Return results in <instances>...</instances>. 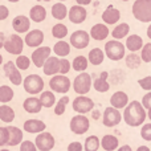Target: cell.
Wrapping results in <instances>:
<instances>
[{
  "label": "cell",
  "mask_w": 151,
  "mask_h": 151,
  "mask_svg": "<svg viewBox=\"0 0 151 151\" xmlns=\"http://www.w3.org/2000/svg\"><path fill=\"white\" fill-rule=\"evenodd\" d=\"M69 15V20L73 24H81L86 20V16H88V12L86 9L82 7V5H73V7L69 9L68 12Z\"/></svg>",
  "instance_id": "cell-16"
},
{
  "label": "cell",
  "mask_w": 151,
  "mask_h": 151,
  "mask_svg": "<svg viewBox=\"0 0 151 151\" xmlns=\"http://www.w3.org/2000/svg\"><path fill=\"white\" fill-rule=\"evenodd\" d=\"M0 151H11V150H8V149H3V150H0Z\"/></svg>",
  "instance_id": "cell-60"
},
{
  "label": "cell",
  "mask_w": 151,
  "mask_h": 151,
  "mask_svg": "<svg viewBox=\"0 0 151 151\" xmlns=\"http://www.w3.org/2000/svg\"><path fill=\"white\" fill-rule=\"evenodd\" d=\"M141 63H142L141 56L137 55L135 52H133L131 55H129L127 57H126V65H127L130 69H137V68H139Z\"/></svg>",
  "instance_id": "cell-38"
},
{
  "label": "cell",
  "mask_w": 151,
  "mask_h": 151,
  "mask_svg": "<svg viewBox=\"0 0 151 151\" xmlns=\"http://www.w3.org/2000/svg\"><path fill=\"white\" fill-rule=\"evenodd\" d=\"M110 104L114 109H122L126 107L129 104V97L125 91H115L110 98Z\"/></svg>",
  "instance_id": "cell-21"
},
{
  "label": "cell",
  "mask_w": 151,
  "mask_h": 151,
  "mask_svg": "<svg viewBox=\"0 0 151 151\" xmlns=\"http://www.w3.org/2000/svg\"><path fill=\"white\" fill-rule=\"evenodd\" d=\"M4 41H5V36L3 32H0V49L4 47Z\"/></svg>",
  "instance_id": "cell-51"
},
{
  "label": "cell",
  "mask_w": 151,
  "mask_h": 151,
  "mask_svg": "<svg viewBox=\"0 0 151 151\" xmlns=\"http://www.w3.org/2000/svg\"><path fill=\"white\" fill-rule=\"evenodd\" d=\"M137 151H151V150H150V147H147V146H141V147H138Z\"/></svg>",
  "instance_id": "cell-54"
},
{
  "label": "cell",
  "mask_w": 151,
  "mask_h": 151,
  "mask_svg": "<svg viewBox=\"0 0 151 151\" xmlns=\"http://www.w3.org/2000/svg\"><path fill=\"white\" fill-rule=\"evenodd\" d=\"M122 117H121V113L118 109H114V107H106L104 111V117H102V122L106 127H114L118 123L121 122Z\"/></svg>",
  "instance_id": "cell-10"
},
{
  "label": "cell",
  "mask_w": 151,
  "mask_h": 151,
  "mask_svg": "<svg viewBox=\"0 0 151 151\" xmlns=\"http://www.w3.org/2000/svg\"><path fill=\"white\" fill-rule=\"evenodd\" d=\"M72 68V64L69 63L66 58H61L60 60V73L61 74H66Z\"/></svg>",
  "instance_id": "cell-46"
},
{
  "label": "cell",
  "mask_w": 151,
  "mask_h": 151,
  "mask_svg": "<svg viewBox=\"0 0 151 151\" xmlns=\"http://www.w3.org/2000/svg\"><path fill=\"white\" fill-rule=\"evenodd\" d=\"M99 147V138L96 135H90L86 138L85 141V146H83V150L85 151H97Z\"/></svg>",
  "instance_id": "cell-37"
},
{
  "label": "cell",
  "mask_w": 151,
  "mask_h": 151,
  "mask_svg": "<svg viewBox=\"0 0 151 151\" xmlns=\"http://www.w3.org/2000/svg\"><path fill=\"white\" fill-rule=\"evenodd\" d=\"M143 40H142L141 36L138 35H131V36L127 37L126 40V48H127L130 52H138L139 49H142L143 47Z\"/></svg>",
  "instance_id": "cell-27"
},
{
  "label": "cell",
  "mask_w": 151,
  "mask_h": 151,
  "mask_svg": "<svg viewBox=\"0 0 151 151\" xmlns=\"http://www.w3.org/2000/svg\"><path fill=\"white\" fill-rule=\"evenodd\" d=\"M23 129L29 134H40L47 129V125L40 119H28L24 122Z\"/></svg>",
  "instance_id": "cell-18"
},
{
  "label": "cell",
  "mask_w": 151,
  "mask_h": 151,
  "mask_svg": "<svg viewBox=\"0 0 151 151\" xmlns=\"http://www.w3.org/2000/svg\"><path fill=\"white\" fill-rule=\"evenodd\" d=\"M55 138L50 133H47V131H42V133L37 134L36 139H35V145H36L37 150L40 151H50L55 147Z\"/></svg>",
  "instance_id": "cell-9"
},
{
  "label": "cell",
  "mask_w": 151,
  "mask_h": 151,
  "mask_svg": "<svg viewBox=\"0 0 151 151\" xmlns=\"http://www.w3.org/2000/svg\"><path fill=\"white\" fill-rule=\"evenodd\" d=\"M9 16V9L5 5H0V21L5 20Z\"/></svg>",
  "instance_id": "cell-49"
},
{
  "label": "cell",
  "mask_w": 151,
  "mask_h": 151,
  "mask_svg": "<svg viewBox=\"0 0 151 151\" xmlns=\"http://www.w3.org/2000/svg\"><path fill=\"white\" fill-rule=\"evenodd\" d=\"M105 55L111 61H119L125 57L126 55V47L121 44L117 40H111L105 44Z\"/></svg>",
  "instance_id": "cell-3"
},
{
  "label": "cell",
  "mask_w": 151,
  "mask_h": 151,
  "mask_svg": "<svg viewBox=\"0 0 151 151\" xmlns=\"http://www.w3.org/2000/svg\"><path fill=\"white\" fill-rule=\"evenodd\" d=\"M147 36H149V39L151 40V24H150L149 28H147Z\"/></svg>",
  "instance_id": "cell-55"
},
{
  "label": "cell",
  "mask_w": 151,
  "mask_h": 151,
  "mask_svg": "<svg viewBox=\"0 0 151 151\" xmlns=\"http://www.w3.org/2000/svg\"><path fill=\"white\" fill-rule=\"evenodd\" d=\"M69 104V97H61L58 99V102L56 104V107H55V114L56 115H63L65 113V109H66V105Z\"/></svg>",
  "instance_id": "cell-41"
},
{
  "label": "cell",
  "mask_w": 151,
  "mask_h": 151,
  "mask_svg": "<svg viewBox=\"0 0 151 151\" xmlns=\"http://www.w3.org/2000/svg\"><path fill=\"white\" fill-rule=\"evenodd\" d=\"M90 41V35L85 31H76L70 36V45L76 49H85Z\"/></svg>",
  "instance_id": "cell-14"
},
{
  "label": "cell",
  "mask_w": 151,
  "mask_h": 151,
  "mask_svg": "<svg viewBox=\"0 0 151 151\" xmlns=\"http://www.w3.org/2000/svg\"><path fill=\"white\" fill-rule=\"evenodd\" d=\"M47 19V9L42 5L37 4L33 5L29 11V20L35 21V23H41Z\"/></svg>",
  "instance_id": "cell-23"
},
{
  "label": "cell",
  "mask_w": 151,
  "mask_h": 151,
  "mask_svg": "<svg viewBox=\"0 0 151 151\" xmlns=\"http://www.w3.org/2000/svg\"><path fill=\"white\" fill-rule=\"evenodd\" d=\"M9 141V133H8L7 127H0V147L8 145Z\"/></svg>",
  "instance_id": "cell-43"
},
{
  "label": "cell",
  "mask_w": 151,
  "mask_h": 151,
  "mask_svg": "<svg viewBox=\"0 0 151 151\" xmlns=\"http://www.w3.org/2000/svg\"><path fill=\"white\" fill-rule=\"evenodd\" d=\"M15 65L19 70H27V69L31 66V58L27 57V56L20 55V56H17V58H16Z\"/></svg>",
  "instance_id": "cell-40"
},
{
  "label": "cell",
  "mask_w": 151,
  "mask_h": 151,
  "mask_svg": "<svg viewBox=\"0 0 151 151\" xmlns=\"http://www.w3.org/2000/svg\"><path fill=\"white\" fill-rule=\"evenodd\" d=\"M118 145H119V142H118V139L115 138L114 135H105L104 138L101 139V146L102 149L105 151H114L118 149Z\"/></svg>",
  "instance_id": "cell-28"
},
{
  "label": "cell",
  "mask_w": 151,
  "mask_h": 151,
  "mask_svg": "<svg viewBox=\"0 0 151 151\" xmlns=\"http://www.w3.org/2000/svg\"><path fill=\"white\" fill-rule=\"evenodd\" d=\"M94 107V102L89 97L80 96L73 101V110L77 111L78 114H86V113L91 111Z\"/></svg>",
  "instance_id": "cell-13"
},
{
  "label": "cell",
  "mask_w": 151,
  "mask_h": 151,
  "mask_svg": "<svg viewBox=\"0 0 151 151\" xmlns=\"http://www.w3.org/2000/svg\"><path fill=\"white\" fill-rule=\"evenodd\" d=\"M50 53H52V49H50L49 47H39L32 53L31 60L37 68H42L45 61L50 57Z\"/></svg>",
  "instance_id": "cell-11"
},
{
  "label": "cell",
  "mask_w": 151,
  "mask_h": 151,
  "mask_svg": "<svg viewBox=\"0 0 151 151\" xmlns=\"http://www.w3.org/2000/svg\"><path fill=\"white\" fill-rule=\"evenodd\" d=\"M141 137L145 141H151V123H146L141 129Z\"/></svg>",
  "instance_id": "cell-44"
},
{
  "label": "cell",
  "mask_w": 151,
  "mask_h": 151,
  "mask_svg": "<svg viewBox=\"0 0 151 151\" xmlns=\"http://www.w3.org/2000/svg\"><path fill=\"white\" fill-rule=\"evenodd\" d=\"M24 90L28 94H39L44 89V80L40 77L39 74H29L25 77V80H23Z\"/></svg>",
  "instance_id": "cell-4"
},
{
  "label": "cell",
  "mask_w": 151,
  "mask_h": 151,
  "mask_svg": "<svg viewBox=\"0 0 151 151\" xmlns=\"http://www.w3.org/2000/svg\"><path fill=\"white\" fill-rule=\"evenodd\" d=\"M129 32H130V27H129V24L121 23L119 25H117L114 29H113L111 35H113V37H114V39L121 40V39H123V37L127 36Z\"/></svg>",
  "instance_id": "cell-34"
},
{
  "label": "cell",
  "mask_w": 151,
  "mask_h": 151,
  "mask_svg": "<svg viewBox=\"0 0 151 151\" xmlns=\"http://www.w3.org/2000/svg\"><path fill=\"white\" fill-rule=\"evenodd\" d=\"M42 70L47 76H55L60 73V58L57 56H50L42 65Z\"/></svg>",
  "instance_id": "cell-19"
},
{
  "label": "cell",
  "mask_w": 151,
  "mask_h": 151,
  "mask_svg": "<svg viewBox=\"0 0 151 151\" xmlns=\"http://www.w3.org/2000/svg\"><path fill=\"white\" fill-rule=\"evenodd\" d=\"M3 48H4L9 55L20 56L21 53H23V49H24V40L21 39L17 33H12L8 37H5L4 47Z\"/></svg>",
  "instance_id": "cell-5"
},
{
  "label": "cell",
  "mask_w": 151,
  "mask_h": 151,
  "mask_svg": "<svg viewBox=\"0 0 151 151\" xmlns=\"http://www.w3.org/2000/svg\"><path fill=\"white\" fill-rule=\"evenodd\" d=\"M42 107H52L56 104V97L53 91H41V96L39 97Z\"/></svg>",
  "instance_id": "cell-35"
},
{
  "label": "cell",
  "mask_w": 151,
  "mask_h": 151,
  "mask_svg": "<svg viewBox=\"0 0 151 151\" xmlns=\"http://www.w3.org/2000/svg\"><path fill=\"white\" fill-rule=\"evenodd\" d=\"M8 129V133H9V141H8V145L11 147H15L17 145H20L23 142V130H20L16 126H9Z\"/></svg>",
  "instance_id": "cell-24"
},
{
  "label": "cell",
  "mask_w": 151,
  "mask_h": 151,
  "mask_svg": "<svg viewBox=\"0 0 151 151\" xmlns=\"http://www.w3.org/2000/svg\"><path fill=\"white\" fill-rule=\"evenodd\" d=\"M3 69H4V73H5V76H7L8 80L11 81V83H13V85H20V83H23L21 73H20V70L16 68V65H15L13 61H8V63H5L4 66H3Z\"/></svg>",
  "instance_id": "cell-12"
},
{
  "label": "cell",
  "mask_w": 151,
  "mask_h": 151,
  "mask_svg": "<svg viewBox=\"0 0 151 151\" xmlns=\"http://www.w3.org/2000/svg\"><path fill=\"white\" fill-rule=\"evenodd\" d=\"M52 35H53V37H56V39H64V37L68 35V27L61 24V23H57L52 28Z\"/></svg>",
  "instance_id": "cell-39"
},
{
  "label": "cell",
  "mask_w": 151,
  "mask_h": 151,
  "mask_svg": "<svg viewBox=\"0 0 151 151\" xmlns=\"http://www.w3.org/2000/svg\"><path fill=\"white\" fill-rule=\"evenodd\" d=\"M20 151H37V147L35 145V142L23 141L20 145Z\"/></svg>",
  "instance_id": "cell-45"
},
{
  "label": "cell",
  "mask_w": 151,
  "mask_h": 151,
  "mask_svg": "<svg viewBox=\"0 0 151 151\" xmlns=\"http://www.w3.org/2000/svg\"><path fill=\"white\" fill-rule=\"evenodd\" d=\"M42 41H44V33L40 29H32V31L27 32V36L24 39V42L28 45L29 48H39L41 47Z\"/></svg>",
  "instance_id": "cell-15"
},
{
  "label": "cell",
  "mask_w": 151,
  "mask_h": 151,
  "mask_svg": "<svg viewBox=\"0 0 151 151\" xmlns=\"http://www.w3.org/2000/svg\"><path fill=\"white\" fill-rule=\"evenodd\" d=\"M12 28L17 33H27L31 28V20L24 15H19L12 20Z\"/></svg>",
  "instance_id": "cell-17"
},
{
  "label": "cell",
  "mask_w": 151,
  "mask_h": 151,
  "mask_svg": "<svg viewBox=\"0 0 151 151\" xmlns=\"http://www.w3.org/2000/svg\"><path fill=\"white\" fill-rule=\"evenodd\" d=\"M37 1H50V0H37Z\"/></svg>",
  "instance_id": "cell-59"
},
{
  "label": "cell",
  "mask_w": 151,
  "mask_h": 151,
  "mask_svg": "<svg viewBox=\"0 0 151 151\" xmlns=\"http://www.w3.org/2000/svg\"><path fill=\"white\" fill-rule=\"evenodd\" d=\"M104 58H105V53L99 48H93L89 52V63L91 65H99V64H102L104 63Z\"/></svg>",
  "instance_id": "cell-32"
},
{
  "label": "cell",
  "mask_w": 151,
  "mask_h": 151,
  "mask_svg": "<svg viewBox=\"0 0 151 151\" xmlns=\"http://www.w3.org/2000/svg\"><path fill=\"white\" fill-rule=\"evenodd\" d=\"M109 36V28L105 24H96L90 29V37L97 41H102Z\"/></svg>",
  "instance_id": "cell-22"
},
{
  "label": "cell",
  "mask_w": 151,
  "mask_h": 151,
  "mask_svg": "<svg viewBox=\"0 0 151 151\" xmlns=\"http://www.w3.org/2000/svg\"><path fill=\"white\" fill-rule=\"evenodd\" d=\"M68 151H83L82 145H81L80 142H72L68 146Z\"/></svg>",
  "instance_id": "cell-50"
},
{
  "label": "cell",
  "mask_w": 151,
  "mask_h": 151,
  "mask_svg": "<svg viewBox=\"0 0 151 151\" xmlns=\"http://www.w3.org/2000/svg\"><path fill=\"white\" fill-rule=\"evenodd\" d=\"M121 19V12L114 7H109L104 13H102V20L106 24H115Z\"/></svg>",
  "instance_id": "cell-26"
},
{
  "label": "cell",
  "mask_w": 151,
  "mask_h": 151,
  "mask_svg": "<svg viewBox=\"0 0 151 151\" xmlns=\"http://www.w3.org/2000/svg\"><path fill=\"white\" fill-rule=\"evenodd\" d=\"M150 150H151V147H150Z\"/></svg>",
  "instance_id": "cell-63"
},
{
  "label": "cell",
  "mask_w": 151,
  "mask_h": 151,
  "mask_svg": "<svg viewBox=\"0 0 151 151\" xmlns=\"http://www.w3.org/2000/svg\"><path fill=\"white\" fill-rule=\"evenodd\" d=\"M147 117V113L145 110L143 105L138 101H133L130 104H127V106L125 107V111H123V119L131 127H137V126H141L145 122Z\"/></svg>",
  "instance_id": "cell-1"
},
{
  "label": "cell",
  "mask_w": 151,
  "mask_h": 151,
  "mask_svg": "<svg viewBox=\"0 0 151 151\" xmlns=\"http://www.w3.org/2000/svg\"><path fill=\"white\" fill-rule=\"evenodd\" d=\"M147 117H149L150 121H151V109H149V111H147Z\"/></svg>",
  "instance_id": "cell-56"
},
{
  "label": "cell",
  "mask_w": 151,
  "mask_h": 151,
  "mask_svg": "<svg viewBox=\"0 0 151 151\" xmlns=\"http://www.w3.org/2000/svg\"><path fill=\"white\" fill-rule=\"evenodd\" d=\"M90 127V122H89V118L85 117L83 114H78L76 117L72 118L70 121V130L73 131L77 135H82Z\"/></svg>",
  "instance_id": "cell-8"
},
{
  "label": "cell",
  "mask_w": 151,
  "mask_h": 151,
  "mask_svg": "<svg viewBox=\"0 0 151 151\" xmlns=\"http://www.w3.org/2000/svg\"><path fill=\"white\" fill-rule=\"evenodd\" d=\"M52 16L56 20H64L68 16V8L64 3H56L52 7Z\"/></svg>",
  "instance_id": "cell-31"
},
{
  "label": "cell",
  "mask_w": 151,
  "mask_h": 151,
  "mask_svg": "<svg viewBox=\"0 0 151 151\" xmlns=\"http://www.w3.org/2000/svg\"><path fill=\"white\" fill-rule=\"evenodd\" d=\"M139 56H141L143 63H150L151 61V44H145L142 47V53Z\"/></svg>",
  "instance_id": "cell-42"
},
{
  "label": "cell",
  "mask_w": 151,
  "mask_h": 151,
  "mask_svg": "<svg viewBox=\"0 0 151 151\" xmlns=\"http://www.w3.org/2000/svg\"><path fill=\"white\" fill-rule=\"evenodd\" d=\"M1 64H3V56L0 55V65H1Z\"/></svg>",
  "instance_id": "cell-58"
},
{
  "label": "cell",
  "mask_w": 151,
  "mask_h": 151,
  "mask_svg": "<svg viewBox=\"0 0 151 151\" xmlns=\"http://www.w3.org/2000/svg\"><path fill=\"white\" fill-rule=\"evenodd\" d=\"M13 119H15V110L7 104H3L0 106V121H3L4 123H11Z\"/></svg>",
  "instance_id": "cell-29"
},
{
  "label": "cell",
  "mask_w": 151,
  "mask_h": 151,
  "mask_svg": "<svg viewBox=\"0 0 151 151\" xmlns=\"http://www.w3.org/2000/svg\"><path fill=\"white\" fill-rule=\"evenodd\" d=\"M107 77H109V73H107V72H102V73L99 74V77L94 80L93 86L97 91L105 93V91H107L110 89V85H109V82H107Z\"/></svg>",
  "instance_id": "cell-25"
},
{
  "label": "cell",
  "mask_w": 151,
  "mask_h": 151,
  "mask_svg": "<svg viewBox=\"0 0 151 151\" xmlns=\"http://www.w3.org/2000/svg\"><path fill=\"white\" fill-rule=\"evenodd\" d=\"M142 105H143V107H146V109H151V91H149V93H146L143 96V98H142Z\"/></svg>",
  "instance_id": "cell-48"
},
{
  "label": "cell",
  "mask_w": 151,
  "mask_h": 151,
  "mask_svg": "<svg viewBox=\"0 0 151 151\" xmlns=\"http://www.w3.org/2000/svg\"><path fill=\"white\" fill-rule=\"evenodd\" d=\"M117 151H133L131 150V147L130 146H127V145H125V146H121L119 149H118Z\"/></svg>",
  "instance_id": "cell-53"
},
{
  "label": "cell",
  "mask_w": 151,
  "mask_h": 151,
  "mask_svg": "<svg viewBox=\"0 0 151 151\" xmlns=\"http://www.w3.org/2000/svg\"><path fill=\"white\" fill-rule=\"evenodd\" d=\"M8 1H9V3H19L20 0H8Z\"/></svg>",
  "instance_id": "cell-57"
},
{
  "label": "cell",
  "mask_w": 151,
  "mask_h": 151,
  "mask_svg": "<svg viewBox=\"0 0 151 151\" xmlns=\"http://www.w3.org/2000/svg\"><path fill=\"white\" fill-rule=\"evenodd\" d=\"M88 65H89V61H88V58L83 57V56L76 57L73 60V63H72V68L77 72H85Z\"/></svg>",
  "instance_id": "cell-36"
},
{
  "label": "cell",
  "mask_w": 151,
  "mask_h": 151,
  "mask_svg": "<svg viewBox=\"0 0 151 151\" xmlns=\"http://www.w3.org/2000/svg\"><path fill=\"white\" fill-rule=\"evenodd\" d=\"M78 3V5H88L91 3V0H76Z\"/></svg>",
  "instance_id": "cell-52"
},
{
  "label": "cell",
  "mask_w": 151,
  "mask_h": 151,
  "mask_svg": "<svg viewBox=\"0 0 151 151\" xmlns=\"http://www.w3.org/2000/svg\"><path fill=\"white\" fill-rule=\"evenodd\" d=\"M23 107L29 114H37V113L41 111L42 105H41V102H40V99L36 98V97H28V98L23 102Z\"/></svg>",
  "instance_id": "cell-20"
},
{
  "label": "cell",
  "mask_w": 151,
  "mask_h": 151,
  "mask_svg": "<svg viewBox=\"0 0 151 151\" xmlns=\"http://www.w3.org/2000/svg\"><path fill=\"white\" fill-rule=\"evenodd\" d=\"M138 83L145 90H151V77L150 76H147V77H145V78H141V80L138 81Z\"/></svg>",
  "instance_id": "cell-47"
},
{
  "label": "cell",
  "mask_w": 151,
  "mask_h": 151,
  "mask_svg": "<svg viewBox=\"0 0 151 151\" xmlns=\"http://www.w3.org/2000/svg\"><path fill=\"white\" fill-rule=\"evenodd\" d=\"M91 88V76L89 73L82 72L81 74H78L73 81V89L77 94L83 96V94L89 93Z\"/></svg>",
  "instance_id": "cell-6"
},
{
  "label": "cell",
  "mask_w": 151,
  "mask_h": 151,
  "mask_svg": "<svg viewBox=\"0 0 151 151\" xmlns=\"http://www.w3.org/2000/svg\"><path fill=\"white\" fill-rule=\"evenodd\" d=\"M53 52H55V55H57V57H66L70 53V44H68L64 40H60L55 44Z\"/></svg>",
  "instance_id": "cell-30"
},
{
  "label": "cell",
  "mask_w": 151,
  "mask_h": 151,
  "mask_svg": "<svg viewBox=\"0 0 151 151\" xmlns=\"http://www.w3.org/2000/svg\"><path fill=\"white\" fill-rule=\"evenodd\" d=\"M60 1H65V0H60Z\"/></svg>",
  "instance_id": "cell-62"
},
{
  "label": "cell",
  "mask_w": 151,
  "mask_h": 151,
  "mask_svg": "<svg viewBox=\"0 0 151 151\" xmlns=\"http://www.w3.org/2000/svg\"><path fill=\"white\" fill-rule=\"evenodd\" d=\"M13 96H15V91L11 86L8 85H3L0 86V102L1 104H8V102L12 101Z\"/></svg>",
  "instance_id": "cell-33"
},
{
  "label": "cell",
  "mask_w": 151,
  "mask_h": 151,
  "mask_svg": "<svg viewBox=\"0 0 151 151\" xmlns=\"http://www.w3.org/2000/svg\"><path fill=\"white\" fill-rule=\"evenodd\" d=\"M49 86L52 89V91H55V93L65 94L69 91L72 85H70V80L66 76L61 74V76H53L49 81Z\"/></svg>",
  "instance_id": "cell-7"
},
{
  "label": "cell",
  "mask_w": 151,
  "mask_h": 151,
  "mask_svg": "<svg viewBox=\"0 0 151 151\" xmlns=\"http://www.w3.org/2000/svg\"><path fill=\"white\" fill-rule=\"evenodd\" d=\"M121 1H129V0H121Z\"/></svg>",
  "instance_id": "cell-61"
},
{
  "label": "cell",
  "mask_w": 151,
  "mask_h": 151,
  "mask_svg": "<svg viewBox=\"0 0 151 151\" xmlns=\"http://www.w3.org/2000/svg\"><path fill=\"white\" fill-rule=\"evenodd\" d=\"M133 15L142 23H151V0H137L133 4Z\"/></svg>",
  "instance_id": "cell-2"
}]
</instances>
